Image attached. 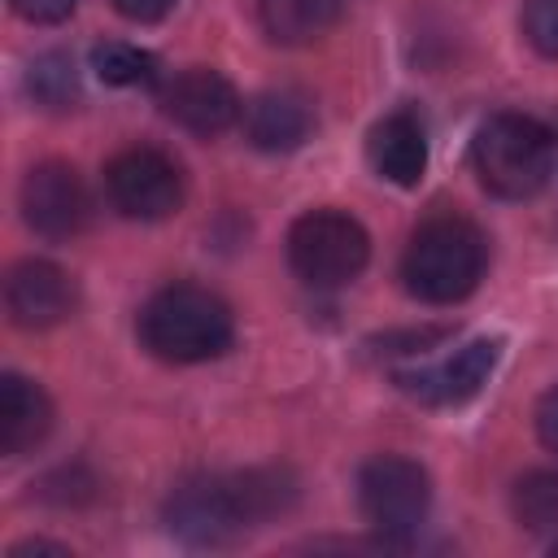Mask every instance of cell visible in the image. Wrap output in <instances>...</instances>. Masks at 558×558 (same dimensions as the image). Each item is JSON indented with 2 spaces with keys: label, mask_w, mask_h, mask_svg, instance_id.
Instances as JSON below:
<instances>
[{
  "label": "cell",
  "mask_w": 558,
  "mask_h": 558,
  "mask_svg": "<svg viewBox=\"0 0 558 558\" xmlns=\"http://www.w3.org/2000/svg\"><path fill=\"white\" fill-rule=\"evenodd\" d=\"M135 331L153 357L192 366V362H209L231 349L235 318L218 292L201 283H166L144 301Z\"/></svg>",
  "instance_id": "cell-1"
},
{
  "label": "cell",
  "mask_w": 558,
  "mask_h": 558,
  "mask_svg": "<svg viewBox=\"0 0 558 558\" xmlns=\"http://www.w3.org/2000/svg\"><path fill=\"white\" fill-rule=\"evenodd\" d=\"M488 266V240L475 222L440 214L414 227L405 257H401V279L405 292L418 296L423 305H458L466 301Z\"/></svg>",
  "instance_id": "cell-2"
},
{
  "label": "cell",
  "mask_w": 558,
  "mask_h": 558,
  "mask_svg": "<svg viewBox=\"0 0 558 558\" xmlns=\"http://www.w3.org/2000/svg\"><path fill=\"white\" fill-rule=\"evenodd\" d=\"M471 166L484 192L527 201L554 174V135L527 113H493L471 140Z\"/></svg>",
  "instance_id": "cell-3"
},
{
  "label": "cell",
  "mask_w": 558,
  "mask_h": 558,
  "mask_svg": "<svg viewBox=\"0 0 558 558\" xmlns=\"http://www.w3.org/2000/svg\"><path fill=\"white\" fill-rule=\"evenodd\" d=\"M371 262V235L340 209H310L288 227V266L310 288H344Z\"/></svg>",
  "instance_id": "cell-4"
},
{
  "label": "cell",
  "mask_w": 558,
  "mask_h": 558,
  "mask_svg": "<svg viewBox=\"0 0 558 558\" xmlns=\"http://www.w3.org/2000/svg\"><path fill=\"white\" fill-rule=\"evenodd\" d=\"M357 506L384 545H410L432 510V480L414 458L375 453L357 471Z\"/></svg>",
  "instance_id": "cell-5"
},
{
  "label": "cell",
  "mask_w": 558,
  "mask_h": 558,
  "mask_svg": "<svg viewBox=\"0 0 558 558\" xmlns=\"http://www.w3.org/2000/svg\"><path fill=\"white\" fill-rule=\"evenodd\" d=\"M166 523L183 545H201V549L227 545L253 527L248 506L235 484V471L231 475L201 471V475L179 480L174 493L166 497Z\"/></svg>",
  "instance_id": "cell-6"
},
{
  "label": "cell",
  "mask_w": 558,
  "mask_h": 558,
  "mask_svg": "<svg viewBox=\"0 0 558 558\" xmlns=\"http://www.w3.org/2000/svg\"><path fill=\"white\" fill-rule=\"evenodd\" d=\"M105 192L122 218L161 222L183 205V170L161 148H122L105 166Z\"/></svg>",
  "instance_id": "cell-7"
},
{
  "label": "cell",
  "mask_w": 558,
  "mask_h": 558,
  "mask_svg": "<svg viewBox=\"0 0 558 558\" xmlns=\"http://www.w3.org/2000/svg\"><path fill=\"white\" fill-rule=\"evenodd\" d=\"M22 218L44 240H70L92 218V196L74 166L65 161H39L22 179Z\"/></svg>",
  "instance_id": "cell-8"
},
{
  "label": "cell",
  "mask_w": 558,
  "mask_h": 558,
  "mask_svg": "<svg viewBox=\"0 0 558 558\" xmlns=\"http://www.w3.org/2000/svg\"><path fill=\"white\" fill-rule=\"evenodd\" d=\"M161 113L170 122H179L183 131L209 140V135H222L227 126H235L244 118V105L227 74H218L209 65H187L161 83Z\"/></svg>",
  "instance_id": "cell-9"
},
{
  "label": "cell",
  "mask_w": 558,
  "mask_h": 558,
  "mask_svg": "<svg viewBox=\"0 0 558 558\" xmlns=\"http://www.w3.org/2000/svg\"><path fill=\"white\" fill-rule=\"evenodd\" d=\"M74 305H78V283L57 262L26 257L4 279V310H9V323L22 331H48L65 323Z\"/></svg>",
  "instance_id": "cell-10"
},
{
  "label": "cell",
  "mask_w": 558,
  "mask_h": 558,
  "mask_svg": "<svg viewBox=\"0 0 558 558\" xmlns=\"http://www.w3.org/2000/svg\"><path fill=\"white\" fill-rule=\"evenodd\" d=\"M497 357H501V340L497 336H484V340H471L462 344L458 353H449L445 362L436 366H423V371H401L397 375V388L410 392L414 401L423 405H466L471 397H480V388L488 384V375L497 371Z\"/></svg>",
  "instance_id": "cell-11"
},
{
  "label": "cell",
  "mask_w": 558,
  "mask_h": 558,
  "mask_svg": "<svg viewBox=\"0 0 558 558\" xmlns=\"http://www.w3.org/2000/svg\"><path fill=\"white\" fill-rule=\"evenodd\" d=\"M314 131V105L296 87H270L257 92L244 105V135L262 153H292Z\"/></svg>",
  "instance_id": "cell-12"
},
{
  "label": "cell",
  "mask_w": 558,
  "mask_h": 558,
  "mask_svg": "<svg viewBox=\"0 0 558 558\" xmlns=\"http://www.w3.org/2000/svg\"><path fill=\"white\" fill-rule=\"evenodd\" d=\"M366 157L375 166L379 179L397 183V187H414L427 170V131L410 109H397L388 118H379L366 135Z\"/></svg>",
  "instance_id": "cell-13"
},
{
  "label": "cell",
  "mask_w": 558,
  "mask_h": 558,
  "mask_svg": "<svg viewBox=\"0 0 558 558\" xmlns=\"http://www.w3.org/2000/svg\"><path fill=\"white\" fill-rule=\"evenodd\" d=\"M52 432V401L17 371L0 375V453L22 458Z\"/></svg>",
  "instance_id": "cell-14"
},
{
  "label": "cell",
  "mask_w": 558,
  "mask_h": 558,
  "mask_svg": "<svg viewBox=\"0 0 558 558\" xmlns=\"http://www.w3.org/2000/svg\"><path fill=\"white\" fill-rule=\"evenodd\" d=\"M257 13H262V31L275 44L301 48V44L323 39L340 22L344 0H262Z\"/></svg>",
  "instance_id": "cell-15"
},
{
  "label": "cell",
  "mask_w": 558,
  "mask_h": 558,
  "mask_svg": "<svg viewBox=\"0 0 558 558\" xmlns=\"http://www.w3.org/2000/svg\"><path fill=\"white\" fill-rule=\"evenodd\" d=\"M92 70L96 78H105L109 87H153L161 78V65L148 48L140 44H122V39H109V44H96L92 48Z\"/></svg>",
  "instance_id": "cell-16"
},
{
  "label": "cell",
  "mask_w": 558,
  "mask_h": 558,
  "mask_svg": "<svg viewBox=\"0 0 558 558\" xmlns=\"http://www.w3.org/2000/svg\"><path fill=\"white\" fill-rule=\"evenodd\" d=\"M510 510L527 532H558V471H527L514 480Z\"/></svg>",
  "instance_id": "cell-17"
},
{
  "label": "cell",
  "mask_w": 558,
  "mask_h": 558,
  "mask_svg": "<svg viewBox=\"0 0 558 558\" xmlns=\"http://www.w3.org/2000/svg\"><path fill=\"white\" fill-rule=\"evenodd\" d=\"M26 92L35 96V105L44 109H70L78 100V70L74 57L65 52H44L31 61L26 70Z\"/></svg>",
  "instance_id": "cell-18"
},
{
  "label": "cell",
  "mask_w": 558,
  "mask_h": 558,
  "mask_svg": "<svg viewBox=\"0 0 558 558\" xmlns=\"http://www.w3.org/2000/svg\"><path fill=\"white\" fill-rule=\"evenodd\" d=\"M523 35L541 57L558 61V0H523Z\"/></svg>",
  "instance_id": "cell-19"
},
{
  "label": "cell",
  "mask_w": 558,
  "mask_h": 558,
  "mask_svg": "<svg viewBox=\"0 0 558 558\" xmlns=\"http://www.w3.org/2000/svg\"><path fill=\"white\" fill-rule=\"evenodd\" d=\"M9 4H13L17 17H26L35 26H57V22H65L74 13L78 0H9Z\"/></svg>",
  "instance_id": "cell-20"
},
{
  "label": "cell",
  "mask_w": 558,
  "mask_h": 558,
  "mask_svg": "<svg viewBox=\"0 0 558 558\" xmlns=\"http://www.w3.org/2000/svg\"><path fill=\"white\" fill-rule=\"evenodd\" d=\"M536 436L549 453H558V388H549L536 405Z\"/></svg>",
  "instance_id": "cell-21"
},
{
  "label": "cell",
  "mask_w": 558,
  "mask_h": 558,
  "mask_svg": "<svg viewBox=\"0 0 558 558\" xmlns=\"http://www.w3.org/2000/svg\"><path fill=\"white\" fill-rule=\"evenodd\" d=\"M126 22H161L179 0H109Z\"/></svg>",
  "instance_id": "cell-22"
},
{
  "label": "cell",
  "mask_w": 558,
  "mask_h": 558,
  "mask_svg": "<svg viewBox=\"0 0 558 558\" xmlns=\"http://www.w3.org/2000/svg\"><path fill=\"white\" fill-rule=\"evenodd\" d=\"M26 554H70L65 545H52V541H22L9 549V558H26Z\"/></svg>",
  "instance_id": "cell-23"
},
{
  "label": "cell",
  "mask_w": 558,
  "mask_h": 558,
  "mask_svg": "<svg viewBox=\"0 0 558 558\" xmlns=\"http://www.w3.org/2000/svg\"><path fill=\"white\" fill-rule=\"evenodd\" d=\"M554 554H558V536H554Z\"/></svg>",
  "instance_id": "cell-24"
}]
</instances>
